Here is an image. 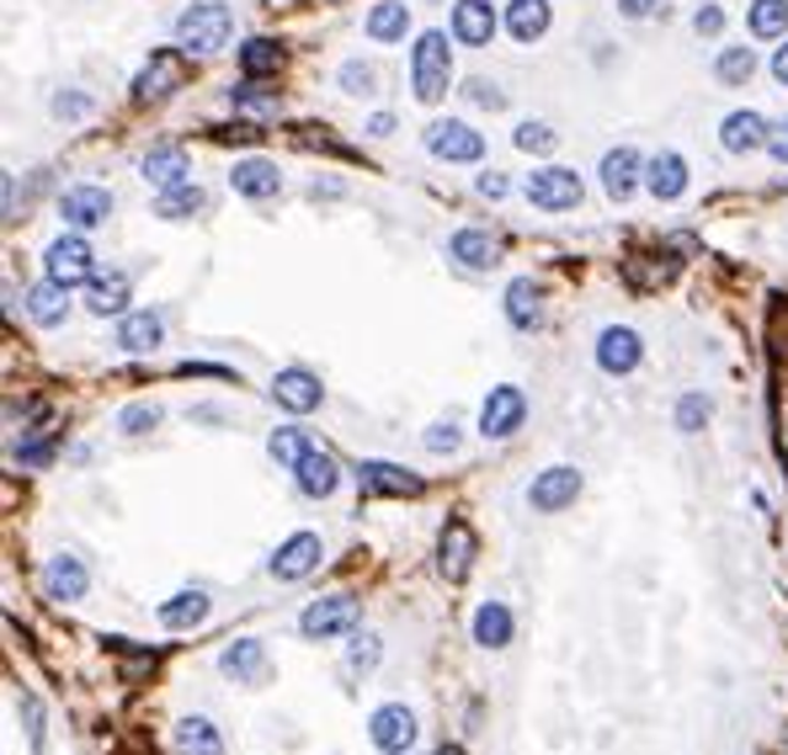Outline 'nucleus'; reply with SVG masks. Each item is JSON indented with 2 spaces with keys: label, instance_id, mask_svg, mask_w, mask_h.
Listing matches in <instances>:
<instances>
[{
  "label": "nucleus",
  "instance_id": "39448f33",
  "mask_svg": "<svg viewBox=\"0 0 788 755\" xmlns=\"http://www.w3.org/2000/svg\"><path fill=\"white\" fill-rule=\"evenodd\" d=\"M522 421H528V394L517 389V384H501L491 389V399L480 404V432L491 441H506L522 432Z\"/></svg>",
  "mask_w": 788,
  "mask_h": 755
},
{
  "label": "nucleus",
  "instance_id": "0eeeda50",
  "mask_svg": "<svg viewBox=\"0 0 788 755\" xmlns=\"http://www.w3.org/2000/svg\"><path fill=\"white\" fill-rule=\"evenodd\" d=\"M357 617H363V606L352 597H320L304 606V617H298V634L304 638H336V634H352L357 628Z\"/></svg>",
  "mask_w": 788,
  "mask_h": 755
},
{
  "label": "nucleus",
  "instance_id": "9d476101",
  "mask_svg": "<svg viewBox=\"0 0 788 755\" xmlns=\"http://www.w3.org/2000/svg\"><path fill=\"white\" fill-rule=\"evenodd\" d=\"M576 495H581V469L560 463V469H543V474L533 479V489H528V506H533V511H543V517H554V511L576 506Z\"/></svg>",
  "mask_w": 788,
  "mask_h": 755
},
{
  "label": "nucleus",
  "instance_id": "6e6552de",
  "mask_svg": "<svg viewBox=\"0 0 788 755\" xmlns=\"http://www.w3.org/2000/svg\"><path fill=\"white\" fill-rule=\"evenodd\" d=\"M426 150L437 160H448V165H469V160L485 155V133H474L469 122H458V118H443L426 128Z\"/></svg>",
  "mask_w": 788,
  "mask_h": 755
},
{
  "label": "nucleus",
  "instance_id": "f8f14e48",
  "mask_svg": "<svg viewBox=\"0 0 788 755\" xmlns=\"http://www.w3.org/2000/svg\"><path fill=\"white\" fill-rule=\"evenodd\" d=\"M107 213H113V192L107 187H64V198H59V219L70 224V229H96V224H107Z\"/></svg>",
  "mask_w": 788,
  "mask_h": 755
},
{
  "label": "nucleus",
  "instance_id": "ea45409f",
  "mask_svg": "<svg viewBox=\"0 0 788 755\" xmlns=\"http://www.w3.org/2000/svg\"><path fill=\"white\" fill-rule=\"evenodd\" d=\"M230 107H235V113H250V118H267V113H278V96L261 91V85L246 75L240 85H230Z\"/></svg>",
  "mask_w": 788,
  "mask_h": 755
},
{
  "label": "nucleus",
  "instance_id": "412c9836",
  "mask_svg": "<svg viewBox=\"0 0 788 755\" xmlns=\"http://www.w3.org/2000/svg\"><path fill=\"white\" fill-rule=\"evenodd\" d=\"M645 187H650L656 202H677L687 192V160L677 155V150H661V155L645 165Z\"/></svg>",
  "mask_w": 788,
  "mask_h": 755
},
{
  "label": "nucleus",
  "instance_id": "052dcab7",
  "mask_svg": "<svg viewBox=\"0 0 788 755\" xmlns=\"http://www.w3.org/2000/svg\"><path fill=\"white\" fill-rule=\"evenodd\" d=\"M773 80H778V85H788V38H784V48L773 54Z\"/></svg>",
  "mask_w": 788,
  "mask_h": 755
},
{
  "label": "nucleus",
  "instance_id": "423d86ee",
  "mask_svg": "<svg viewBox=\"0 0 788 755\" xmlns=\"http://www.w3.org/2000/svg\"><path fill=\"white\" fill-rule=\"evenodd\" d=\"M181 80H187V48H155L150 64L133 75V96H139V102H161Z\"/></svg>",
  "mask_w": 788,
  "mask_h": 755
},
{
  "label": "nucleus",
  "instance_id": "5701e85b",
  "mask_svg": "<svg viewBox=\"0 0 788 755\" xmlns=\"http://www.w3.org/2000/svg\"><path fill=\"white\" fill-rule=\"evenodd\" d=\"M230 187L240 192V198H278V187H283V176H278V165L272 160H235V170H230Z\"/></svg>",
  "mask_w": 788,
  "mask_h": 755
},
{
  "label": "nucleus",
  "instance_id": "c9c22d12",
  "mask_svg": "<svg viewBox=\"0 0 788 755\" xmlns=\"http://www.w3.org/2000/svg\"><path fill=\"white\" fill-rule=\"evenodd\" d=\"M746 27H751V38H784L788 33V0H751Z\"/></svg>",
  "mask_w": 788,
  "mask_h": 755
},
{
  "label": "nucleus",
  "instance_id": "4468645a",
  "mask_svg": "<svg viewBox=\"0 0 788 755\" xmlns=\"http://www.w3.org/2000/svg\"><path fill=\"white\" fill-rule=\"evenodd\" d=\"M474 554H480L474 527H469V521H448V527H443V538H437V569H443V575L458 586V580H469Z\"/></svg>",
  "mask_w": 788,
  "mask_h": 755
},
{
  "label": "nucleus",
  "instance_id": "a18cd8bd",
  "mask_svg": "<svg viewBox=\"0 0 788 755\" xmlns=\"http://www.w3.org/2000/svg\"><path fill=\"white\" fill-rule=\"evenodd\" d=\"M118 426H124L128 437H144V432H155V426H161V404H128L124 415H118Z\"/></svg>",
  "mask_w": 788,
  "mask_h": 755
},
{
  "label": "nucleus",
  "instance_id": "7c9ffc66",
  "mask_svg": "<svg viewBox=\"0 0 788 755\" xmlns=\"http://www.w3.org/2000/svg\"><path fill=\"white\" fill-rule=\"evenodd\" d=\"M506 319H511V330H533L543 319V293L533 278H517L506 287Z\"/></svg>",
  "mask_w": 788,
  "mask_h": 755
},
{
  "label": "nucleus",
  "instance_id": "1a4fd4ad",
  "mask_svg": "<svg viewBox=\"0 0 788 755\" xmlns=\"http://www.w3.org/2000/svg\"><path fill=\"white\" fill-rule=\"evenodd\" d=\"M320 558H326V543L315 532H293L289 543H278V554L267 558V569H272V580H304L320 569Z\"/></svg>",
  "mask_w": 788,
  "mask_h": 755
},
{
  "label": "nucleus",
  "instance_id": "6e6d98bb",
  "mask_svg": "<svg viewBox=\"0 0 788 755\" xmlns=\"http://www.w3.org/2000/svg\"><path fill=\"white\" fill-rule=\"evenodd\" d=\"M22 718H27V740H33V745H43V713H38V703H33V697H22Z\"/></svg>",
  "mask_w": 788,
  "mask_h": 755
},
{
  "label": "nucleus",
  "instance_id": "680f3d73",
  "mask_svg": "<svg viewBox=\"0 0 788 755\" xmlns=\"http://www.w3.org/2000/svg\"><path fill=\"white\" fill-rule=\"evenodd\" d=\"M437 755H458V751H454V745H443V751H437Z\"/></svg>",
  "mask_w": 788,
  "mask_h": 755
},
{
  "label": "nucleus",
  "instance_id": "dca6fc26",
  "mask_svg": "<svg viewBox=\"0 0 788 755\" xmlns=\"http://www.w3.org/2000/svg\"><path fill=\"white\" fill-rule=\"evenodd\" d=\"M272 399H278L283 410H293V415H309V410H320L326 389H320V378H315L309 367H283V373L272 378Z\"/></svg>",
  "mask_w": 788,
  "mask_h": 755
},
{
  "label": "nucleus",
  "instance_id": "b1692460",
  "mask_svg": "<svg viewBox=\"0 0 788 755\" xmlns=\"http://www.w3.org/2000/svg\"><path fill=\"white\" fill-rule=\"evenodd\" d=\"M549 22H554V5L549 0H511L506 5V33L517 43H539L549 33Z\"/></svg>",
  "mask_w": 788,
  "mask_h": 755
},
{
  "label": "nucleus",
  "instance_id": "473e14b6",
  "mask_svg": "<svg viewBox=\"0 0 788 755\" xmlns=\"http://www.w3.org/2000/svg\"><path fill=\"white\" fill-rule=\"evenodd\" d=\"M176 755H224L213 718H181L176 723Z\"/></svg>",
  "mask_w": 788,
  "mask_h": 755
},
{
  "label": "nucleus",
  "instance_id": "4be33fe9",
  "mask_svg": "<svg viewBox=\"0 0 788 755\" xmlns=\"http://www.w3.org/2000/svg\"><path fill=\"white\" fill-rule=\"evenodd\" d=\"M161 341H166V319L155 315V309H133V315H124V325H118V346L133 352V357L155 352Z\"/></svg>",
  "mask_w": 788,
  "mask_h": 755
},
{
  "label": "nucleus",
  "instance_id": "bf43d9fd",
  "mask_svg": "<svg viewBox=\"0 0 788 755\" xmlns=\"http://www.w3.org/2000/svg\"><path fill=\"white\" fill-rule=\"evenodd\" d=\"M368 133H374V139H389V133H395V118H389V113H374V118H368Z\"/></svg>",
  "mask_w": 788,
  "mask_h": 755
},
{
  "label": "nucleus",
  "instance_id": "5fc2aeb1",
  "mask_svg": "<svg viewBox=\"0 0 788 755\" xmlns=\"http://www.w3.org/2000/svg\"><path fill=\"white\" fill-rule=\"evenodd\" d=\"M767 155L778 160V165H788V118L773 122V133H767Z\"/></svg>",
  "mask_w": 788,
  "mask_h": 755
},
{
  "label": "nucleus",
  "instance_id": "72a5a7b5",
  "mask_svg": "<svg viewBox=\"0 0 788 755\" xmlns=\"http://www.w3.org/2000/svg\"><path fill=\"white\" fill-rule=\"evenodd\" d=\"M267 452H272V463H283V469H298L309 452H315V441L304 426H278L272 437H267Z\"/></svg>",
  "mask_w": 788,
  "mask_h": 755
},
{
  "label": "nucleus",
  "instance_id": "864d4df0",
  "mask_svg": "<svg viewBox=\"0 0 788 755\" xmlns=\"http://www.w3.org/2000/svg\"><path fill=\"white\" fill-rule=\"evenodd\" d=\"M85 113H91V96H81V91H70V96L54 102V118H85Z\"/></svg>",
  "mask_w": 788,
  "mask_h": 755
},
{
  "label": "nucleus",
  "instance_id": "09e8293b",
  "mask_svg": "<svg viewBox=\"0 0 788 755\" xmlns=\"http://www.w3.org/2000/svg\"><path fill=\"white\" fill-rule=\"evenodd\" d=\"M474 107H491V113H501L506 107V91H501L496 80H469V91H463Z\"/></svg>",
  "mask_w": 788,
  "mask_h": 755
},
{
  "label": "nucleus",
  "instance_id": "49530a36",
  "mask_svg": "<svg viewBox=\"0 0 788 755\" xmlns=\"http://www.w3.org/2000/svg\"><path fill=\"white\" fill-rule=\"evenodd\" d=\"M708 421V399L704 394H682V404H677V432H698Z\"/></svg>",
  "mask_w": 788,
  "mask_h": 755
},
{
  "label": "nucleus",
  "instance_id": "a211bd4d",
  "mask_svg": "<svg viewBox=\"0 0 788 755\" xmlns=\"http://www.w3.org/2000/svg\"><path fill=\"white\" fill-rule=\"evenodd\" d=\"M639 176H645V160H639V150L619 144V150H608V155H602V192H608L613 202L634 198Z\"/></svg>",
  "mask_w": 788,
  "mask_h": 755
},
{
  "label": "nucleus",
  "instance_id": "9b49d317",
  "mask_svg": "<svg viewBox=\"0 0 788 755\" xmlns=\"http://www.w3.org/2000/svg\"><path fill=\"white\" fill-rule=\"evenodd\" d=\"M368 740H374L384 755H405L415 745V713L405 703H384V708L368 718Z\"/></svg>",
  "mask_w": 788,
  "mask_h": 755
},
{
  "label": "nucleus",
  "instance_id": "aec40b11",
  "mask_svg": "<svg viewBox=\"0 0 788 755\" xmlns=\"http://www.w3.org/2000/svg\"><path fill=\"white\" fill-rule=\"evenodd\" d=\"M454 38L463 43V48H485V43L496 38V11H491V0H458Z\"/></svg>",
  "mask_w": 788,
  "mask_h": 755
},
{
  "label": "nucleus",
  "instance_id": "37998d69",
  "mask_svg": "<svg viewBox=\"0 0 788 755\" xmlns=\"http://www.w3.org/2000/svg\"><path fill=\"white\" fill-rule=\"evenodd\" d=\"M336 80H341L346 96H374L378 91V70L374 64H363V59H346V64L336 70Z\"/></svg>",
  "mask_w": 788,
  "mask_h": 755
},
{
  "label": "nucleus",
  "instance_id": "f03ea898",
  "mask_svg": "<svg viewBox=\"0 0 788 755\" xmlns=\"http://www.w3.org/2000/svg\"><path fill=\"white\" fill-rule=\"evenodd\" d=\"M230 33H235V11H230L224 0H203V5L181 11L176 48H187V54H219V48L230 43Z\"/></svg>",
  "mask_w": 788,
  "mask_h": 755
},
{
  "label": "nucleus",
  "instance_id": "3c124183",
  "mask_svg": "<svg viewBox=\"0 0 788 755\" xmlns=\"http://www.w3.org/2000/svg\"><path fill=\"white\" fill-rule=\"evenodd\" d=\"M454 447H458V426H454V421L426 426V452H454Z\"/></svg>",
  "mask_w": 788,
  "mask_h": 755
},
{
  "label": "nucleus",
  "instance_id": "603ef678",
  "mask_svg": "<svg viewBox=\"0 0 788 755\" xmlns=\"http://www.w3.org/2000/svg\"><path fill=\"white\" fill-rule=\"evenodd\" d=\"M693 27H698V33H704V38H719V33H725V11H719V5H698V11H693Z\"/></svg>",
  "mask_w": 788,
  "mask_h": 755
},
{
  "label": "nucleus",
  "instance_id": "79ce46f5",
  "mask_svg": "<svg viewBox=\"0 0 788 755\" xmlns=\"http://www.w3.org/2000/svg\"><path fill=\"white\" fill-rule=\"evenodd\" d=\"M511 144H517L522 155H554V150H560V133H554L549 122H522V128L511 133Z\"/></svg>",
  "mask_w": 788,
  "mask_h": 755
},
{
  "label": "nucleus",
  "instance_id": "ddd939ff",
  "mask_svg": "<svg viewBox=\"0 0 788 755\" xmlns=\"http://www.w3.org/2000/svg\"><path fill=\"white\" fill-rule=\"evenodd\" d=\"M639 357H645L639 330H628V325H608V330L597 335V367H602V373L623 378V373H634V367H639Z\"/></svg>",
  "mask_w": 788,
  "mask_h": 755
},
{
  "label": "nucleus",
  "instance_id": "7ed1b4c3",
  "mask_svg": "<svg viewBox=\"0 0 788 755\" xmlns=\"http://www.w3.org/2000/svg\"><path fill=\"white\" fill-rule=\"evenodd\" d=\"M43 272L64 287H81V282L96 278V250L85 235H59L48 250H43Z\"/></svg>",
  "mask_w": 788,
  "mask_h": 755
},
{
  "label": "nucleus",
  "instance_id": "c756f323",
  "mask_svg": "<svg viewBox=\"0 0 788 755\" xmlns=\"http://www.w3.org/2000/svg\"><path fill=\"white\" fill-rule=\"evenodd\" d=\"M198 208H203V187H198L192 176H181V181H170V187L155 192V219H170V224H176V219H192Z\"/></svg>",
  "mask_w": 788,
  "mask_h": 755
},
{
  "label": "nucleus",
  "instance_id": "4c0bfd02",
  "mask_svg": "<svg viewBox=\"0 0 788 755\" xmlns=\"http://www.w3.org/2000/svg\"><path fill=\"white\" fill-rule=\"evenodd\" d=\"M203 617H208V597H203V591H181V597L161 601V623H166V628H198Z\"/></svg>",
  "mask_w": 788,
  "mask_h": 755
},
{
  "label": "nucleus",
  "instance_id": "bb28decb",
  "mask_svg": "<svg viewBox=\"0 0 788 755\" xmlns=\"http://www.w3.org/2000/svg\"><path fill=\"white\" fill-rule=\"evenodd\" d=\"M293 474H298V489H304L309 500H326V495H336V484H341L336 458H331V452H320V447H315V452H309V458H304Z\"/></svg>",
  "mask_w": 788,
  "mask_h": 755
},
{
  "label": "nucleus",
  "instance_id": "a878e982",
  "mask_svg": "<svg viewBox=\"0 0 788 755\" xmlns=\"http://www.w3.org/2000/svg\"><path fill=\"white\" fill-rule=\"evenodd\" d=\"M448 256L469 272H491L496 267V239H491V229H458L448 239Z\"/></svg>",
  "mask_w": 788,
  "mask_h": 755
},
{
  "label": "nucleus",
  "instance_id": "de8ad7c7",
  "mask_svg": "<svg viewBox=\"0 0 788 755\" xmlns=\"http://www.w3.org/2000/svg\"><path fill=\"white\" fill-rule=\"evenodd\" d=\"M773 426H778V452H784V463H788V378L773 384Z\"/></svg>",
  "mask_w": 788,
  "mask_h": 755
},
{
  "label": "nucleus",
  "instance_id": "e433bc0d",
  "mask_svg": "<svg viewBox=\"0 0 788 755\" xmlns=\"http://www.w3.org/2000/svg\"><path fill=\"white\" fill-rule=\"evenodd\" d=\"M181 176H187V155H181L176 144H155V150L144 155V181L170 187V181H181Z\"/></svg>",
  "mask_w": 788,
  "mask_h": 755
},
{
  "label": "nucleus",
  "instance_id": "13d9d810",
  "mask_svg": "<svg viewBox=\"0 0 788 755\" xmlns=\"http://www.w3.org/2000/svg\"><path fill=\"white\" fill-rule=\"evenodd\" d=\"M619 11L628 16V22H645V16L656 11V0H619Z\"/></svg>",
  "mask_w": 788,
  "mask_h": 755
},
{
  "label": "nucleus",
  "instance_id": "a19ab883",
  "mask_svg": "<svg viewBox=\"0 0 788 755\" xmlns=\"http://www.w3.org/2000/svg\"><path fill=\"white\" fill-rule=\"evenodd\" d=\"M714 75L725 80V85H746V80L756 75V54H751V48H719Z\"/></svg>",
  "mask_w": 788,
  "mask_h": 755
},
{
  "label": "nucleus",
  "instance_id": "4d7b16f0",
  "mask_svg": "<svg viewBox=\"0 0 788 755\" xmlns=\"http://www.w3.org/2000/svg\"><path fill=\"white\" fill-rule=\"evenodd\" d=\"M474 192H480V198H506V176H501V170H485V176L474 181Z\"/></svg>",
  "mask_w": 788,
  "mask_h": 755
},
{
  "label": "nucleus",
  "instance_id": "58836bf2",
  "mask_svg": "<svg viewBox=\"0 0 788 755\" xmlns=\"http://www.w3.org/2000/svg\"><path fill=\"white\" fill-rule=\"evenodd\" d=\"M278 64H283V48L272 38H246V48H240V70H246L250 80L261 75H278Z\"/></svg>",
  "mask_w": 788,
  "mask_h": 755
},
{
  "label": "nucleus",
  "instance_id": "c03bdc74",
  "mask_svg": "<svg viewBox=\"0 0 788 755\" xmlns=\"http://www.w3.org/2000/svg\"><path fill=\"white\" fill-rule=\"evenodd\" d=\"M378 654H384V649H378V634H357V638H352V649H346V671H352V676L374 671Z\"/></svg>",
  "mask_w": 788,
  "mask_h": 755
},
{
  "label": "nucleus",
  "instance_id": "f3484780",
  "mask_svg": "<svg viewBox=\"0 0 788 755\" xmlns=\"http://www.w3.org/2000/svg\"><path fill=\"white\" fill-rule=\"evenodd\" d=\"M767 133H773V122L762 118V113H730V118L719 122V144L730 150V155H751V150H767Z\"/></svg>",
  "mask_w": 788,
  "mask_h": 755
},
{
  "label": "nucleus",
  "instance_id": "20e7f679",
  "mask_svg": "<svg viewBox=\"0 0 788 755\" xmlns=\"http://www.w3.org/2000/svg\"><path fill=\"white\" fill-rule=\"evenodd\" d=\"M522 192H528V202L543 208V213H571V208L581 202V176L565 170V165H539Z\"/></svg>",
  "mask_w": 788,
  "mask_h": 755
},
{
  "label": "nucleus",
  "instance_id": "393cba45",
  "mask_svg": "<svg viewBox=\"0 0 788 755\" xmlns=\"http://www.w3.org/2000/svg\"><path fill=\"white\" fill-rule=\"evenodd\" d=\"M64 315H70V287L54 278H43L27 287V319L33 325H64Z\"/></svg>",
  "mask_w": 788,
  "mask_h": 755
},
{
  "label": "nucleus",
  "instance_id": "8fccbe9b",
  "mask_svg": "<svg viewBox=\"0 0 788 755\" xmlns=\"http://www.w3.org/2000/svg\"><path fill=\"white\" fill-rule=\"evenodd\" d=\"M48 458H54V441H16V463H22V469H43V463H48Z\"/></svg>",
  "mask_w": 788,
  "mask_h": 755
},
{
  "label": "nucleus",
  "instance_id": "f257e3e1",
  "mask_svg": "<svg viewBox=\"0 0 788 755\" xmlns=\"http://www.w3.org/2000/svg\"><path fill=\"white\" fill-rule=\"evenodd\" d=\"M448 85H454V48H448V33H421L411 48V91L415 102H443L448 96Z\"/></svg>",
  "mask_w": 788,
  "mask_h": 755
},
{
  "label": "nucleus",
  "instance_id": "2f4dec72",
  "mask_svg": "<svg viewBox=\"0 0 788 755\" xmlns=\"http://www.w3.org/2000/svg\"><path fill=\"white\" fill-rule=\"evenodd\" d=\"M85 309H91V315H124L128 309V278L124 272H107V278H102V272H96V278H91V293H85Z\"/></svg>",
  "mask_w": 788,
  "mask_h": 755
},
{
  "label": "nucleus",
  "instance_id": "6ab92c4d",
  "mask_svg": "<svg viewBox=\"0 0 788 755\" xmlns=\"http://www.w3.org/2000/svg\"><path fill=\"white\" fill-rule=\"evenodd\" d=\"M85 586H91V575H85L81 558L54 554L48 564H43V597L48 601H81Z\"/></svg>",
  "mask_w": 788,
  "mask_h": 755
},
{
  "label": "nucleus",
  "instance_id": "c85d7f7f",
  "mask_svg": "<svg viewBox=\"0 0 788 755\" xmlns=\"http://www.w3.org/2000/svg\"><path fill=\"white\" fill-rule=\"evenodd\" d=\"M219 671L235 681H261L267 676V644H256V638H240V644H230L224 654H219Z\"/></svg>",
  "mask_w": 788,
  "mask_h": 755
},
{
  "label": "nucleus",
  "instance_id": "2eb2a0df",
  "mask_svg": "<svg viewBox=\"0 0 788 755\" xmlns=\"http://www.w3.org/2000/svg\"><path fill=\"white\" fill-rule=\"evenodd\" d=\"M357 484H363V495H395V500L421 495V479L411 469H400V463H384V458H363L357 463Z\"/></svg>",
  "mask_w": 788,
  "mask_h": 755
},
{
  "label": "nucleus",
  "instance_id": "cd10ccee",
  "mask_svg": "<svg viewBox=\"0 0 788 755\" xmlns=\"http://www.w3.org/2000/svg\"><path fill=\"white\" fill-rule=\"evenodd\" d=\"M363 27H368L374 43H405V33H411V5H405V0H378Z\"/></svg>",
  "mask_w": 788,
  "mask_h": 755
},
{
  "label": "nucleus",
  "instance_id": "f704fd0d",
  "mask_svg": "<svg viewBox=\"0 0 788 755\" xmlns=\"http://www.w3.org/2000/svg\"><path fill=\"white\" fill-rule=\"evenodd\" d=\"M474 644H485V649H506L511 644V612L501 601H485L474 612Z\"/></svg>",
  "mask_w": 788,
  "mask_h": 755
}]
</instances>
